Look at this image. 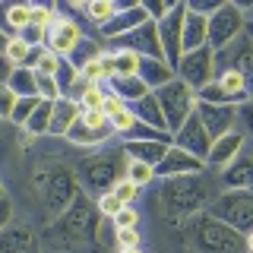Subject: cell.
I'll use <instances>...</instances> for the list:
<instances>
[{
	"label": "cell",
	"instance_id": "obj_46",
	"mask_svg": "<svg viewBox=\"0 0 253 253\" xmlns=\"http://www.w3.org/2000/svg\"><path fill=\"white\" fill-rule=\"evenodd\" d=\"M83 126H92V130H105V126H111L108 124V117L101 114V111H83L79 108V117H76Z\"/></svg>",
	"mask_w": 253,
	"mask_h": 253
},
{
	"label": "cell",
	"instance_id": "obj_21",
	"mask_svg": "<svg viewBox=\"0 0 253 253\" xmlns=\"http://www.w3.org/2000/svg\"><path fill=\"white\" fill-rule=\"evenodd\" d=\"M136 76L142 79L149 92H158L162 85H168L174 79V70L168 67L165 60H152V57H139V67H136Z\"/></svg>",
	"mask_w": 253,
	"mask_h": 253
},
{
	"label": "cell",
	"instance_id": "obj_10",
	"mask_svg": "<svg viewBox=\"0 0 253 253\" xmlns=\"http://www.w3.org/2000/svg\"><path fill=\"white\" fill-rule=\"evenodd\" d=\"M247 26V16L237 10L234 3H221L215 13L206 19V47L212 51H221L225 44H231L237 35Z\"/></svg>",
	"mask_w": 253,
	"mask_h": 253
},
{
	"label": "cell",
	"instance_id": "obj_26",
	"mask_svg": "<svg viewBox=\"0 0 253 253\" xmlns=\"http://www.w3.org/2000/svg\"><path fill=\"white\" fill-rule=\"evenodd\" d=\"M121 149H124V155L130 158V162H142V165H149V168H155V165L165 158V152H168L165 142H124Z\"/></svg>",
	"mask_w": 253,
	"mask_h": 253
},
{
	"label": "cell",
	"instance_id": "obj_29",
	"mask_svg": "<svg viewBox=\"0 0 253 253\" xmlns=\"http://www.w3.org/2000/svg\"><path fill=\"white\" fill-rule=\"evenodd\" d=\"M3 85L16 95V98H38V92H35V73L26 70V67H13Z\"/></svg>",
	"mask_w": 253,
	"mask_h": 253
},
{
	"label": "cell",
	"instance_id": "obj_31",
	"mask_svg": "<svg viewBox=\"0 0 253 253\" xmlns=\"http://www.w3.org/2000/svg\"><path fill=\"white\" fill-rule=\"evenodd\" d=\"M54 83H57V92H60V98H67L70 92H73V85L79 83V70L70 63L67 57H60L57 63V70H54Z\"/></svg>",
	"mask_w": 253,
	"mask_h": 253
},
{
	"label": "cell",
	"instance_id": "obj_1",
	"mask_svg": "<svg viewBox=\"0 0 253 253\" xmlns=\"http://www.w3.org/2000/svg\"><path fill=\"white\" fill-rule=\"evenodd\" d=\"M101 237V215L95 212V203L79 190L73 196V203L54 218L51 231H47V241L54 247H63V250H76V247H85V244H95Z\"/></svg>",
	"mask_w": 253,
	"mask_h": 253
},
{
	"label": "cell",
	"instance_id": "obj_8",
	"mask_svg": "<svg viewBox=\"0 0 253 253\" xmlns=\"http://www.w3.org/2000/svg\"><path fill=\"white\" fill-rule=\"evenodd\" d=\"M212 67H215V76L218 73H237L250 83V76H253V38H250V32L244 29L231 44H225L221 51H212Z\"/></svg>",
	"mask_w": 253,
	"mask_h": 253
},
{
	"label": "cell",
	"instance_id": "obj_34",
	"mask_svg": "<svg viewBox=\"0 0 253 253\" xmlns=\"http://www.w3.org/2000/svg\"><path fill=\"white\" fill-rule=\"evenodd\" d=\"M111 70L114 76H136V67H139V57L130 51H111Z\"/></svg>",
	"mask_w": 253,
	"mask_h": 253
},
{
	"label": "cell",
	"instance_id": "obj_54",
	"mask_svg": "<svg viewBox=\"0 0 253 253\" xmlns=\"http://www.w3.org/2000/svg\"><path fill=\"white\" fill-rule=\"evenodd\" d=\"M3 47H6V35L0 32V54H3Z\"/></svg>",
	"mask_w": 253,
	"mask_h": 253
},
{
	"label": "cell",
	"instance_id": "obj_6",
	"mask_svg": "<svg viewBox=\"0 0 253 253\" xmlns=\"http://www.w3.org/2000/svg\"><path fill=\"white\" fill-rule=\"evenodd\" d=\"M152 95H155L158 108H162L165 130H168V133H177L180 124H184L187 117L193 114V108H196V92L187 89V85L180 83L177 76H174L168 85H162L158 92H152Z\"/></svg>",
	"mask_w": 253,
	"mask_h": 253
},
{
	"label": "cell",
	"instance_id": "obj_2",
	"mask_svg": "<svg viewBox=\"0 0 253 253\" xmlns=\"http://www.w3.org/2000/svg\"><path fill=\"white\" fill-rule=\"evenodd\" d=\"M215 200V187L206 174H180L162 184V209L168 218H193Z\"/></svg>",
	"mask_w": 253,
	"mask_h": 253
},
{
	"label": "cell",
	"instance_id": "obj_41",
	"mask_svg": "<svg viewBox=\"0 0 253 253\" xmlns=\"http://www.w3.org/2000/svg\"><path fill=\"white\" fill-rule=\"evenodd\" d=\"M108 193L114 196V200L121 203V206H130L133 200H136V187H133V184H130V180H126V177H121V180H117L114 187L108 190Z\"/></svg>",
	"mask_w": 253,
	"mask_h": 253
},
{
	"label": "cell",
	"instance_id": "obj_38",
	"mask_svg": "<svg viewBox=\"0 0 253 253\" xmlns=\"http://www.w3.org/2000/svg\"><path fill=\"white\" fill-rule=\"evenodd\" d=\"M101 98H105V89L95 85V83H89V85H85V92L79 95L76 105L83 108V111H101Z\"/></svg>",
	"mask_w": 253,
	"mask_h": 253
},
{
	"label": "cell",
	"instance_id": "obj_24",
	"mask_svg": "<svg viewBox=\"0 0 253 253\" xmlns=\"http://www.w3.org/2000/svg\"><path fill=\"white\" fill-rule=\"evenodd\" d=\"M180 44H184V51H196L206 44V16L187 10V6H184V26H180Z\"/></svg>",
	"mask_w": 253,
	"mask_h": 253
},
{
	"label": "cell",
	"instance_id": "obj_17",
	"mask_svg": "<svg viewBox=\"0 0 253 253\" xmlns=\"http://www.w3.org/2000/svg\"><path fill=\"white\" fill-rule=\"evenodd\" d=\"M203 171H206V165L200 162V158L180 152V149H174V146H168L165 158L152 168V174H155V177H162V180H168V177H180V174H203Z\"/></svg>",
	"mask_w": 253,
	"mask_h": 253
},
{
	"label": "cell",
	"instance_id": "obj_55",
	"mask_svg": "<svg viewBox=\"0 0 253 253\" xmlns=\"http://www.w3.org/2000/svg\"><path fill=\"white\" fill-rule=\"evenodd\" d=\"M26 253H42V250H38V244H35V247H29V250H26Z\"/></svg>",
	"mask_w": 253,
	"mask_h": 253
},
{
	"label": "cell",
	"instance_id": "obj_44",
	"mask_svg": "<svg viewBox=\"0 0 253 253\" xmlns=\"http://www.w3.org/2000/svg\"><path fill=\"white\" fill-rule=\"evenodd\" d=\"M57 63H60V57H57V54H51V51L44 47L42 57H38V60H35V67H32V73H38V76H54Z\"/></svg>",
	"mask_w": 253,
	"mask_h": 253
},
{
	"label": "cell",
	"instance_id": "obj_56",
	"mask_svg": "<svg viewBox=\"0 0 253 253\" xmlns=\"http://www.w3.org/2000/svg\"><path fill=\"white\" fill-rule=\"evenodd\" d=\"M117 253H139V247L136 250H117Z\"/></svg>",
	"mask_w": 253,
	"mask_h": 253
},
{
	"label": "cell",
	"instance_id": "obj_57",
	"mask_svg": "<svg viewBox=\"0 0 253 253\" xmlns=\"http://www.w3.org/2000/svg\"><path fill=\"white\" fill-rule=\"evenodd\" d=\"M0 196H6V193H3V184H0Z\"/></svg>",
	"mask_w": 253,
	"mask_h": 253
},
{
	"label": "cell",
	"instance_id": "obj_13",
	"mask_svg": "<svg viewBox=\"0 0 253 253\" xmlns=\"http://www.w3.org/2000/svg\"><path fill=\"white\" fill-rule=\"evenodd\" d=\"M111 51H130L136 57H152V60H165L162 57V44H158V29L152 19H146L142 26L130 29L121 38H111Z\"/></svg>",
	"mask_w": 253,
	"mask_h": 253
},
{
	"label": "cell",
	"instance_id": "obj_32",
	"mask_svg": "<svg viewBox=\"0 0 253 253\" xmlns=\"http://www.w3.org/2000/svg\"><path fill=\"white\" fill-rule=\"evenodd\" d=\"M98 57H101V47L95 44V42H89V38H79V42H76V47L67 54V60L73 63L76 70H83L85 63H92V60H98Z\"/></svg>",
	"mask_w": 253,
	"mask_h": 253
},
{
	"label": "cell",
	"instance_id": "obj_45",
	"mask_svg": "<svg viewBox=\"0 0 253 253\" xmlns=\"http://www.w3.org/2000/svg\"><path fill=\"white\" fill-rule=\"evenodd\" d=\"M44 32H47V29H38V26H32V22H29V26L22 29L16 38H19L26 47H44Z\"/></svg>",
	"mask_w": 253,
	"mask_h": 253
},
{
	"label": "cell",
	"instance_id": "obj_27",
	"mask_svg": "<svg viewBox=\"0 0 253 253\" xmlns=\"http://www.w3.org/2000/svg\"><path fill=\"white\" fill-rule=\"evenodd\" d=\"M108 92L117 95L124 105H133V101H139L149 89L142 85L139 76H111V79H108Z\"/></svg>",
	"mask_w": 253,
	"mask_h": 253
},
{
	"label": "cell",
	"instance_id": "obj_42",
	"mask_svg": "<svg viewBox=\"0 0 253 253\" xmlns=\"http://www.w3.org/2000/svg\"><path fill=\"white\" fill-rule=\"evenodd\" d=\"M117 250H136L139 247V231L136 228H114Z\"/></svg>",
	"mask_w": 253,
	"mask_h": 253
},
{
	"label": "cell",
	"instance_id": "obj_39",
	"mask_svg": "<svg viewBox=\"0 0 253 253\" xmlns=\"http://www.w3.org/2000/svg\"><path fill=\"white\" fill-rule=\"evenodd\" d=\"M85 13H89L92 19L98 22V29H101V26H105V22L111 19V16L117 13V3H111V0H95V3L85 6Z\"/></svg>",
	"mask_w": 253,
	"mask_h": 253
},
{
	"label": "cell",
	"instance_id": "obj_15",
	"mask_svg": "<svg viewBox=\"0 0 253 253\" xmlns=\"http://www.w3.org/2000/svg\"><path fill=\"white\" fill-rule=\"evenodd\" d=\"M171 146L180 149V152H187V155H193V158H200V162L206 165V155H209L212 139L206 136V130H203V124L196 121V114H190L187 121L180 124V130L171 133Z\"/></svg>",
	"mask_w": 253,
	"mask_h": 253
},
{
	"label": "cell",
	"instance_id": "obj_35",
	"mask_svg": "<svg viewBox=\"0 0 253 253\" xmlns=\"http://www.w3.org/2000/svg\"><path fill=\"white\" fill-rule=\"evenodd\" d=\"M124 177L130 180L133 187H146V184H152V168H149V165H142V162H130V158H126V168H124Z\"/></svg>",
	"mask_w": 253,
	"mask_h": 253
},
{
	"label": "cell",
	"instance_id": "obj_30",
	"mask_svg": "<svg viewBox=\"0 0 253 253\" xmlns=\"http://www.w3.org/2000/svg\"><path fill=\"white\" fill-rule=\"evenodd\" d=\"M108 136H114L111 126H105V130H92V126H83L79 121L67 130V139L76 142V146H95V142H105Z\"/></svg>",
	"mask_w": 253,
	"mask_h": 253
},
{
	"label": "cell",
	"instance_id": "obj_7",
	"mask_svg": "<svg viewBox=\"0 0 253 253\" xmlns=\"http://www.w3.org/2000/svg\"><path fill=\"white\" fill-rule=\"evenodd\" d=\"M76 193H79V184H76L73 168L54 165V168L44 171V177H42V200H44V209H47L51 218H57L60 212L73 203Z\"/></svg>",
	"mask_w": 253,
	"mask_h": 253
},
{
	"label": "cell",
	"instance_id": "obj_5",
	"mask_svg": "<svg viewBox=\"0 0 253 253\" xmlns=\"http://www.w3.org/2000/svg\"><path fill=\"white\" fill-rule=\"evenodd\" d=\"M206 215L234 228L237 234L250 237L253 231V193L250 190H225L215 193V200L206 206Z\"/></svg>",
	"mask_w": 253,
	"mask_h": 253
},
{
	"label": "cell",
	"instance_id": "obj_36",
	"mask_svg": "<svg viewBox=\"0 0 253 253\" xmlns=\"http://www.w3.org/2000/svg\"><path fill=\"white\" fill-rule=\"evenodd\" d=\"M3 57L10 67H26V57H29V47L19 42V38H6V47H3Z\"/></svg>",
	"mask_w": 253,
	"mask_h": 253
},
{
	"label": "cell",
	"instance_id": "obj_53",
	"mask_svg": "<svg viewBox=\"0 0 253 253\" xmlns=\"http://www.w3.org/2000/svg\"><path fill=\"white\" fill-rule=\"evenodd\" d=\"M10 70H13V67L6 63V57H3V54H0V85L6 83V76H10Z\"/></svg>",
	"mask_w": 253,
	"mask_h": 253
},
{
	"label": "cell",
	"instance_id": "obj_14",
	"mask_svg": "<svg viewBox=\"0 0 253 253\" xmlns=\"http://www.w3.org/2000/svg\"><path fill=\"white\" fill-rule=\"evenodd\" d=\"M193 114H196V121L203 124V130H206L209 139H218V136H225V133H231L234 124H237V108H228V105H206V101H196Z\"/></svg>",
	"mask_w": 253,
	"mask_h": 253
},
{
	"label": "cell",
	"instance_id": "obj_33",
	"mask_svg": "<svg viewBox=\"0 0 253 253\" xmlns=\"http://www.w3.org/2000/svg\"><path fill=\"white\" fill-rule=\"evenodd\" d=\"M51 105L54 101H38V108L32 111V117L26 121V133L29 136H44L47 124H51Z\"/></svg>",
	"mask_w": 253,
	"mask_h": 253
},
{
	"label": "cell",
	"instance_id": "obj_37",
	"mask_svg": "<svg viewBox=\"0 0 253 253\" xmlns=\"http://www.w3.org/2000/svg\"><path fill=\"white\" fill-rule=\"evenodd\" d=\"M38 101H42V98H16L13 114H10V124H16V126H26V121L32 117V111L38 108Z\"/></svg>",
	"mask_w": 253,
	"mask_h": 253
},
{
	"label": "cell",
	"instance_id": "obj_48",
	"mask_svg": "<svg viewBox=\"0 0 253 253\" xmlns=\"http://www.w3.org/2000/svg\"><path fill=\"white\" fill-rule=\"evenodd\" d=\"M111 225H114V228H136L139 225V212L133 209V206H124V209L111 218Z\"/></svg>",
	"mask_w": 253,
	"mask_h": 253
},
{
	"label": "cell",
	"instance_id": "obj_28",
	"mask_svg": "<svg viewBox=\"0 0 253 253\" xmlns=\"http://www.w3.org/2000/svg\"><path fill=\"white\" fill-rule=\"evenodd\" d=\"M133 111V117H136L139 124H146V126H155V130H165V117H162V108H158V101H155V95L152 92H146L139 101H133L130 105ZM168 133V130H165Z\"/></svg>",
	"mask_w": 253,
	"mask_h": 253
},
{
	"label": "cell",
	"instance_id": "obj_49",
	"mask_svg": "<svg viewBox=\"0 0 253 253\" xmlns=\"http://www.w3.org/2000/svg\"><path fill=\"white\" fill-rule=\"evenodd\" d=\"M221 3H225V0H184V6H187V10L200 13V16H206V19H209V16L215 13Z\"/></svg>",
	"mask_w": 253,
	"mask_h": 253
},
{
	"label": "cell",
	"instance_id": "obj_9",
	"mask_svg": "<svg viewBox=\"0 0 253 253\" xmlns=\"http://www.w3.org/2000/svg\"><path fill=\"white\" fill-rule=\"evenodd\" d=\"M250 98V85L244 76L237 73H218L212 83H206L200 92H196V101H206V105H228V108H241L247 105Z\"/></svg>",
	"mask_w": 253,
	"mask_h": 253
},
{
	"label": "cell",
	"instance_id": "obj_12",
	"mask_svg": "<svg viewBox=\"0 0 253 253\" xmlns=\"http://www.w3.org/2000/svg\"><path fill=\"white\" fill-rule=\"evenodd\" d=\"M180 26H184V0L171 3V10L155 22L158 44H162V57H165V63H168L171 70L177 67L180 54H184V44H180Z\"/></svg>",
	"mask_w": 253,
	"mask_h": 253
},
{
	"label": "cell",
	"instance_id": "obj_4",
	"mask_svg": "<svg viewBox=\"0 0 253 253\" xmlns=\"http://www.w3.org/2000/svg\"><path fill=\"white\" fill-rule=\"evenodd\" d=\"M187 237L196 253H250V237H244L234 228L209 218L206 212L187 221Z\"/></svg>",
	"mask_w": 253,
	"mask_h": 253
},
{
	"label": "cell",
	"instance_id": "obj_22",
	"mask_svg": "<svg viewBox=\"0 0 253 253\" xmlns=\"http://www.w3.org/2000/svg\"><path fill=\"white\" fill-rule=\"evenodd\" d=\"M79 117V105L70 98H57L51 105V124H47V133L51 136H67V130L76 124Z\"/></svg>",
	"mask_w": 253,
	"mask_h": 253
},
{
	"label": "cell",
	"instance_id": "obj_25",
	"mask_svg": "<svg viewBox=\"0 0 253 253\" xmlns=\"http://www.w3.org/2000/svg\"><path fill=\"white\" fill-rule=\"evenodd\" d=\"M29 10H32V3H6V6H0V32H3L6 38L19 35V32L29 26Z\"/></svg>",
	"mask_w": 253,
	"mask_h": 253
},
{
	"label": "cell",
	"instance_id": "obj_47",
	"mask_svg": "<svg viewBox=\"0 0 253 253\" xmlns=\"http://www.w3.org/2000/svg\"><path fill=\"white\" fill-rule=\"evenodd\" d=\"M29 22L38 29H47L54 22V6H32L29 10Z\"/></svg>",
	"mask_w": 253,
	"mask_h": 253
},
{
	"label": "cell",
	"instance_id": "obj_16",
	"mask_svg": "<svg viewBox=\"0 0 253 253\" xmlns=\"http://www.w3.org/2000/svg\"><path fill=\"white\" fill-rule=\"evenodd\" d=\"M83 38V29L76 26V19H63V16H54V22L44 32V47L57 57H67L76 47V42Z\"/></svg>",
	"mask_w": 253,
	"mask_h": 253
},
{
	"label": "cell",
	"instance_id": "obj_23",
	"mask_svg": "<svg viewBox=\"0 0 253 253\" xmlns=\"http://www.w3.org/2000/svg\"><path fill=\"white\" fill-rule=\"evenodd\" d=\"M35 247V231L29 225H6L0 231V253H26Z\"/></svg>",
	"mask_w": 253,
	"mask_h": 253
},
{
	"label": "cell",
	"instance_id": "obj_51",
	"mask_svg": "<svg viewBox=\"0 0 253 253\" xmlns=\"http://www.w3.org/2000/svg\"><path fill=\"white\" fill-rule=\"evenodd\" d=\"M13 105H16V95L6 89V85H0V121H10Z\"/></svg>",
	"mask_w": 253,
	"mask_h": 253
},
{
	"label": "cell",
	"instance_id": "obj_50",
	"mask_svg": "<svg viewBox=\"0 0 253 253\" xmlns=\"http://www.w3.org/2000/svg\"><path fill=\"white\" fill-rule=\"evenodd\" d=\"M126 108H130V105H124L117 95H111V92L105 89V98H101V114H105L108 121H111L114 114H121V111H126Z\"/></svg>",
	"mask_w": 253,
	"mask_h": 253
},
{
	"label": "cell",
	"instance_id": "obj_52",
	"mask_svg": "<svg viewBox=\"0 0 253 253\" xmlns=\"http://www.w3.org/2000/svg\"><path fill=\"white\" fill-rule=\"evenodd\" d=\"M6 225H13V203H10V196H0V231Z\"/></svg>",
	"mask_w": 253,
	"mask_h": 253
},
{
	"label": "cell",
	"instance_id": "obj_3",
	"mask_svg": "<svg viewBox=\"0 0 253 253\" xmlns=\"http://www.w3.org/2000/svg\"><path fill=\"white\" fill-rule=\"evenodd\" d=\"M126 168V155L124 149H114V152H98V155H85L76 162V184L89 200H98L101 193H108L117 180L124 177Z\"/></svg>",
	"mask_w": 253,
	"mask_h": 253
},
{
	"label": "cell",
	"instance_id": "obj_11",
	"mask_svg": "<svg viewBox=\"0 0 253 253\" xmlns=\"http://www.w3.org/2000/svg\"><path fill=\"white\" fill-rule=\"evenodd\" d=\"M174 76L180 79V83L187 85V89L200 92L206 83H212V76H215V67H212V47H196V51H184L177 60V67H174Z\"/></svg>",
	"mask_w": 253,
	"mask_h": 253
},
{
	"label": "cell",
	"instance_id": "obj_43",
	"mask_svg": "<svg viewBox=\"0 0 253 253\" xmlns=\"http://www.w3.org/2000/svg\"><path fill=\"white\" fill-rule=\"evenodd\" d=\"M92 203H95V212H98L101 218H114L117 212L124 209V206L117 203V200H114V196H111V193H101L98 200H92Z\"/></svg>",
	"mask_w": 253,
	"mask_h": 253
},
{
	"label": "cell",
	"instance_id": "obj_18",
	"mask_svg": "<svg viewBox=\"0 0 253 253\" xmlns=\"http://www.w3.org/2000/svg\"><path fill=\"white\" fill-rule=\"evenodd\" d=\"M218 180L225 184V190H250L253 187V162H250L247 149H241V152L221 168Z\"/></svg>",
	"mask_w": 253,
	"mask_h": 253
},
{
	"label": "cell",
	"instance_id": "obj_20",
	"mask_svg": "<svg viewBox=\"0 0 253 253\" xmlns=\"http://www.w3.org/2000/svg\"><path fill=\"white\" fill-rule=\"evenodd\" d=\"M244 149V133H225V136H218V139H212V146H209V155H206V165H212V168H225L228 162L237 155Z\"/></svg>",
	"mask_w": 253,
	"mask_h": 253
},
{
	"label": "cell",
	"instance_id": "obj_40",
	"mask_svg": "<svg viewBox=\"0 0 253 253\" xmlns=\"http://www.w3.org/2000/svg\"><path fill=\"white\" fill-rule=\"evenodd\" d=\"M35 92H38V98H42V101H57V98H60L54 76H38V73H35Z\"/></svg>",
	"mask_w": 253,
	"mask_h": 253
},
{
	"label": "cell",
	"instance_id": "obj_19",
	"mask_svg": "<svg viewBox=\"0 0 253 253\" xmlns=\"http://www.w3.org/2000/svg\"><path fill=\"white\" fill-rule=\"evenodd\" d=\"M146 19H149V16L142 13V6H139V3H130V6H124V10H117V13L105 22V26H101V38H108V42H111V38H121V35H126L130 29L142 26Z\"/></svg>",
	"mask_w": 253,
	"mask_h": 253
}]
</instances>
